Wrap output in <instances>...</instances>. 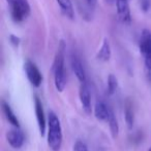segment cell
I'll use <instances>...</instances> for the list:
<instances>
[{"mask_svg": "<svg viewBox=\"0 0 151 151\" xmlns=\"http://www.w3.org/2000/svg\"><path fill=\"white\" fill-rule=\"evenodd\" d=\"M71 69H73L74 73H75L76 77L78 78V80L80 81V83L86 82V73H85V69H84V67H83L82 62H81V60L76 56V55H73V56H71Z\"/></svg>", "mask_w": 151, "mask_h": 151, "instance_id": "30bf717a", "label": "cell"}, {"mask_svg": "<svg viewBox=\"0 0 151 151\" xmlns=\"http://www.w3.org/2000/svg\"><path fill=\"white\" fill-rule=\"evenodd\" d=\"M148 151H151V147L149 148V149H148Z\"/></svg>", "mask_w": 151, "mask_h": 151, "instance_id": "603a6c76", "label": "cell"}, {"mask_svg": "<svg viewBox=\"0 0 151 151\" xmlns=\"http://www.w3.org/2000/svg\"><path fill=\"white\" fill-rule=\"evenodd\" d=\"M79 97H80V101L81 104H82L83 110L87 114L91 113V110H92V108H91V93L87 82H82L80 84Z\"/></svg>", "mask_w": 151, "mask_h": 151, "instance_id": "52a82bcc", "label": "cell"}, {"mask_svg": "<svg viewBox=\"0 0 151 151\" xmlns=\"http://www.w3.org/2000/svg\"><path fill=\"white\" fill-rule=\"evenodd\" d=\"M124 117H125V122L128 129H133V123H135V114H133V107L131 106V104H127L124 110Z\"/></svg>", "mask_w": 151, "mask_h": 151, "instance_id": "2e32d148", "label": "cell"}, {"mask_svg": "<svg viewBox=\"0 0 151 151\" xmlns=\"http://www.w3.org/2000/svg\"><path fill=\"white\" fill-rule=\"evenodd\" d=\"M115 3H116L118 20L123 24H129L131 21V14L128 0H116Z\"/></svg>", "mask_w": 151, "mask_h": 151, "instance_id": "5b68a950", "label": "cell"}, {"mask_svg": "<svg viewBox=\"0 0 151 151\" xmlns=\"http://www.w3.org/2000/svg\"><path fill=\"white\" fill-rule=\"evenodd\" d=\"M108 122H109V127H110V131H111V135L113 138H117L119 135V124L117 118L115 116L113 110L110 108V113H109V117H108Z\"/></svg>", "mask_w": 151, "mask_h": 151, "instance_id": "9a60e30c", "label": "cell"}, {"mask_svg": "<svg viewBox=\"0 0 151 151\" xmlns=\"http://www.w3.org/2000/svg\"><path fill=\"white\" fill-rule=\"evenodd\" d=\"M107 3H109V4H113L114 2H116V0H105Z\"/></svg>", "mask_w": 151, "mask_h": 151, "instance_id": "7402d4cb", "label": "cell"}, {"mask_svg": "<svg viewBox=\"0 0 151 151\" xmlns=\"http://www.w3.org/2000/svg\"><path fill=\"white\" fill-rule=\"evenodd\" d=\"M74 151H89V150L85 142L78 140L75 143V145H74Z\"/></svg>", "mask_w": 151, "mask_h": 151, "instance_id": "ac0fdd59", "label": "cell"}, {"mask_svg": "<svg viewBox=\"0 0 151 151\" xmlns=\"http://www.w3.org/2000/svg\"><path fill=\"white\" fill-rule=\"evenodd\" d=\"M110 113V108L103 101H97L94 107V116L101 121L108 120Z\"/></svg>", "mask_w": 151, "mask_h": 151, "instance_id": "8fae6325", "label": "cell"}, {"mask_svg": "<svg viewBox=\"0 0 151 151\" xmlns=\"http://www.w3.org/2000/svg\"><path fill=\"white\" fill-rule=\"evenodd\" d=\"M145 73H146V77L147 79L151 81V69H145Z\"/></svg>", "mask_w": 151, "mask_h": 151, "instance_id": "44dd1931", "label": "cell"}, {"mask_svg": "<svg viewBox=\"0 0 151 151\" xmlns=\"http://www.w3.org/2000/svg\"><path fill=\"white\" fill-rule=\"evenodd\" d=\"M2 110H3L4 115H5L6 119L8 120V122H9L12 127L20 129V122H19V120H18V117L15 115L14 111H12V109L10 108V106L4 101L2 102Z\"/></svg>", "mask_w": 151, "mask_h": 151, "instance_id": "5bb4252c", "label": "cell"}, {"mask_svg": "<svg viewBox=\"0 0 151 151\" xmlns=\"http://www.w3.org/2000/svg\"><path fill=\"white\" fill-rule=\"evenodd\" d=\"M6 140H7L10 147L15 148V149H19V148L22 147L23 144H24L25 136L20 129L16 127V129H9V131L6 133Z\"/></svg>", "mask_w": 151, "mask_h": 151, "instance_id": "8992f818", "label": "cell"}, {"mask_svg": "<svg viewBox=\"0 0 151 151\" xmlns=\"http://www.w3.org/2000/svg\"><path fill=\"white\" fill-rule=\"evenodd\" d=\"M66 44L63 40H60L55 55L54 63H53V74H54V84L58 91H63L66 86V76L64 69V57Z\"/></svg>", "mask_w": 151, "mask_h": 151, "instance_id": "6da1fadb", "label": "cell"}, {"mask_svg": "<svg viewBox=\"0 0 151 151\" xmlns=\"http://www.w3.org/2000/svg\"><path fill=\"white\" fill-rule=\"evenodd\" d=\"M20 38L18 37V36H16V35H14V34H10L9 35V42L12 44L14 46H19V44H20Z\"/></svg>", "mask_w": 151, "mask_h": 151, "instance_id": "d6986e66", "label": "cell"}, {"mask_svg": "<svg viewBox=\"0 0 151 151\" xmlns=\"http://www.w3.org/2000/svg\"><path fill=\"white\" fill-rule=\"evenodd\" d=\"M34 105H35V115H36L38 129H39V134L42 136H44V133H46V124H47L46 116H44V113L42 103L37 96L34 97Z\"/></svg>", "mask_w": 151, "mask_h": 151, "instance_id": "ba28073f", "label": "cell"}, {"mask_svg": "<svg viewBox=\"0 0 151 151\" xmlns=\"http://www.w3.org/2000/svg\"><path fill=\"white\" fill-rule=\"evenodd\" d=\"M118 86V81H117L116 76L113 74H110L108 76V84H107V93L109 96H112L115 93V91L117 90Z\"/></svg>", "mask_w": 151, "mask_h": 151, "instance_id": "e0dca14e", "label": "cell"}, {"mask_svg": "<svg viewBox=\"0 0 151 151\" xmlns=\"http://www.w3.org/2000/svg\"><path fill=\"white\" fill-rule=\"evenodd\" d=\"M86 2L90 7H94L97 3V0H86Z\"/></svg>", "mask_w": 151, "mask_h": 151, "instance_id": "ffe728a7", "label": "cell"}, {"mask_svg": "<svg viewBox=\"0 0 151 151\" xmlns=\"http://www.w3.org/2000/svg\"><path fill=\"white\" fill-rule=\"evenodd\" d=\"M56 1L62 14L69 20H74L75 19V10H74L71 0H56Z\"/></svg>", "mask_w": 151, "mask_h": 151, "instance_id": "4fadbf2b", "label": "cell"}, {"mask_svg": "<svg viewBox=\"0 0 151 151\" xmlns=\"http://www.w3.org/2000/svg\"><path fill=\"white\" fill-rule=\"evenodd\" d=\"M24 70L29 82L34 88H38L42 82V75L37 66L30 60H27L24 64Z\"/></svg>", "mask_w": 151, "mask_h": 151, "instance_id": "277c9868", "label": "cell"}, {"mask_svg": "<svg viewBox=\"0 0 151 151\" xmlns=\"http://www.w3.org/2000/svg\"><path fill=\"white\" fill-rule=\"evenodd\" d=\"M111 56H112L111 45H110V43H109V40H108L107 38H105L101 48H99L96 54V59L101 62H108L111 59Z\"/></svg>", "mask_w": 151, "mask_h": 151, "instance_id": "7c38bea8", "label": "cell"}, {"mask_svg": "<svg viewBox=\"0 0 151 151\" xmlns=\"http://www.w3.org/2000/svg\"><path fill=\"white\" fill-rule=\"evenodd\" d=\"M9 5L12 20L15 23L25 21L30 14V5L28 0H6Z\"/></svg>", "mask_w": 151, "mask_h": 151, "instance_id": "3957f363", "label": "cell"}, {"mask_svg": "<svg viewBox=\"0 0 151 151\" xmlns=\"http://www.w3.org/2000/svg\"><path fill=\"white\" fill-rule=\"evenodd\" d=\"M62 129L58 116L54 111L48 114V145L53 151H59L62 145Z\"/></svg>", "mask_w": 151, "mask_h": 151, "instance_id": "7a4b0ae2", "label": "cell"}, {"mask_svg": "<svg viewBox=\"0 0 151 151\" xmlns=\"http://www.w3.org/2000/svg\"><path fill=\"white\" fill-rule=\"evenodd\" d=\"M139 47L144 58L151 57V31L147 29L143 30L139 41Z\"/></svg>", "mask_w": 151, "mask_h": 151, "instance_id": "9c48e42d", "label": "cell"}]
</instances>
